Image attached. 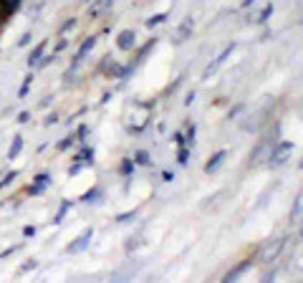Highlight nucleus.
<instances>
[{
    "label": "nucleus",
    "mask_w": 303,
    "mask_h": 283,
    "mask_svg": "<svg viewBox=\"0 0 303 283\" xmlns=\"http://www.w3.org/2000/svg\"><path fill=\"white\" fill-rule=\"evenodd\" d=\"M293 152H296V144H293V142H288V139L278 142L271 152H268V167H273V169H275V167H283L288 159L293 157Z\"/></svg>",
    "instance_id": "nucleus-1"
},
{
    "label": "nucleus",
    "mask_w": 303,
    "mask_h": 283,
    "mask_svg": "<svg viewBox=\"0 0 303 283\" xmlns=\"http://www.w3.org/2000/svg\"><path fill=\"white\" fill-rule=\"evenodd\" d=\"M91 238H93V228H86L68 248H66V253H71V255H76V253H84L86 248H89V243H91Z\"/></svg>",
    "instance_id": "nucleus-2"
},
{
    "label": "nucleus",
    "mask_w": 303,
    "mask_h": 283,
    "mask_svg": "<svg viewBox=\"0 0 303 283\" xmlns=\"http://www.w3.org/2000/svg\"><path fill=\"white\" fill-rule=\"evenodd\" d=\"M233 51H235V43H228V46L222 48V53H220V56H217V59H215V61H212L210 66L205 68V79H210V73H215V71H217V68H220L222 63L228 61V56H230Z\"/></svg>",
    "instance_id": "nucleus-3"
},
{
    "label": "nucleus",
    "mask_w": 303,
    "mask_h": 283,
    "mask_svg": "<svg viewBox=\"0 0 303 283\" xmlns=\"http://www.w3.org/2000/svg\"><path fill=\"white\" fill-rule=\"evenodd\" d=\"M286 246V240L280 238V240H275V243H268L266 248H263V253H260V260L263 263H273L275 258H278V253H280V248Z\"/></svg>",
    "instance_id": "nucleus-4"
},
{
    "label": "nucleus",
    "mask_w": 303,
    "mask_h": 283,
    "mask_svg": "<svg viewBox=\"0 0 303 283\" xmlns=\"http://www.w3.org/2000/svg\"><path fill=\"white\" fill-rule=\"evenodd\" d=\"M51 185V175H46V172H41V175H35L33 177V185L28 187L30 195H43V190Z\"/></svg>",
    "instance_id": "nucleus-5"
},
{
    "label": "nucleus",
    "mask_w": 303,
    "mask_h": 283,
    "mask_svg": "<svg viewBox=\"0 0 303 283\" xmlns=\"http://www.w3.org/2000/svg\"><path fill=\"white\" fill-rule=\"evenodd\" d=\"M93 46H96V38H93V35H91V38H86V41L79 46V51H76V56H73V68H76V66H79V63L84 61L91 51H93Z\"/></svg>",
    "instance_id": "nucleus-6"
},
{
    "label": "nucleus",
    "mask_w": 303,
    "mask_h": 283,
    "mask_svg": "<svg viewBox=\"0 0 303 283\" xmlns=\"http://www.w3.org/2000/svg\"><path fill=\"white\" fill-rule=\"evenodd\" d=\"M117 46H119V51H131V48L137 46V33L134 31H121L119 38H117Z\"/></svg>",
    "instance_id": "nucleus-7"
},
{
    "label": "nucleus",
    "mask_w": 303,
    "mask_h": 283,
    "mask_svg": "<svg viewBox=\"0 0 303 283\" xmlns=\"http://www.w3.org/2000/svg\"><path fill=\"white\" fill-rule=\"evenodd\" d=\"M225 159H228V152H225V149H220L217 155H212V157L207 159V164H205V172H207V175H215V172H217V169L225 164Z\"/></svg>",
    "instance_id": "nucleus-8"
},
{
    "label": "nucleus",
    "mask_w": 303,
    "mask_h": 283,
    "mask_svg": "<svg viewBox=\"0 0 303 283\" xmlns=\"http://www.w3.org/2000/svg\"><path fill=\"white\" fill-rule=\"evenodd\" d=\"M21 3H23V0H0V21L10 18V15L21 8Z\"/></svg>",
    "instance_id": "nucleus-9"
},
{
    "label": "nucleus",
    "mask_w": 303,
    "mask_h": 283,
    "mask_svg": "<svg viewBox=\"0 0 303 283\" xmlns=\"http://www.w3.org/2000/svg\"><path fill=\"white\" fill-rule=\"evenodd\" d=\"M250 266H253V260H240L235 268H230V271L225 273V281H228V283H230V281H238V278H240V276L245 273V271H248V268H250Z\"/></svg>",
    "instance_id": "nucleus-10"
},
{
    "label": "nucleus",
    "mask_w": 303,
    "mask_h": 283,
    "mask_svg": "<svg viewBox=\"0 0 303 283\" xmlns=\"http://www.w3.org/2000/svg\"><path fill=\"white\" fill-rule=\"evenodd\" d=\"M192 31H195V23H192V18H187L184 23H182L180 28H177V35H175V43H184L190 35H192Z\"/></svg>",
    "instance_id": "nucleus-11"
},
{
    "label": "nucleus",
    "mask_w": 303,
    "mask_h": 283,
    "mask_svg": "<svg viewBox=\"0 0 303 283\" xmlns=\"http://www.w3.org/2000/svg\"><path fill=\"white\" fill-rule=\"evenodd\" d=\"M46 48H48V43H46V41H41V43H38V46H35L33 51H30L28 66H35V63L41 61V59H43V53H46Z\"/></svg>",
    "instance_id": "nucleus-12"
},
{
    "label": "nucleus",
    "mask_w": 303,
    "mask_h": 283,
    "mask_svg": "<svg viewBox=\"0 0 303 283\" xmlns=\"http://www.w3.org/2000/svg\"><path fill=\"white\" fill-rule=\"evenodd\" d=\"M21 152H23V137H21V134H15V137H13V142H10V147H8V159H15Z\"/></svg>",
    "instance_id": "nucleus-13"
},
{
    "label": "nucleus",
    "mask_w": 303,
    "mask_h": 283,
    "mask_svg": "<svg viewBox=\"0 0 303 283\" xmlns=\"http://www.w3.org/2000/svg\"><path fill=\"white\" fill-rule=\"evenodd\" d=\"M114 5V0H91V15H99V13H104V10H109Z\"/></svg>",
    "instance_id": "nucleus-14"
},
{
    "label": "nucleus",
    "mask_w": 303,
    "mask_h": 283,
    "mask_svg": "<svg viewBox=\"0 0 303 283\" xmlns=\"http://www.w3.org/2000/svg\"><path fill=\"white\" fill-rule=\"evenodd\" d=\"M101 197H104V190H101V187H91L89 192H84V197H81V200H84V202H99Z\"/></svg>",
    "instance_id": "nucleus-15"
},
{
    "label": "nucleus",
    "mask_w": 303,
    "mask_h": 283,
    "mask_svg": "<svg viewBox=\"0 0 303 283\" xmlns=\"http://www.w3.org/2000/svg\"><path fill=\"white\" fill-rule=\"evenodd\" d=\"M73 159L81 162V164H93V149H91V147H84V149H81Z\"/></svg>",
    "instance_id": "nucleus-16"
},
{
    "label": "nucleus",
    "mask_w": 303,
    "mask_h": 283,
    "mask_svg": "<svg viewBox=\"0 0 303 283\" xmlns=\"http://www.w3.org/2000/svg\"><path fill=\"white\" fill-rule=\"evenodd\" d=\"M134 162H137V164H142V167H149V164H152V155L147 152V149H137V152H134Z\"/></svg>",
    "instance_id": "nucleus-17"
},
{
    "label": "nucleus",
    "mask_w": 303,
    "mask_h": 283,
    "mask_svg": "<svg viewBox=\"0 0 303 283\" xmlns=\"http://www.w3.org/2000/svg\"><path fill=\"white\" fill-rule=\"evenodd\" d=\"M68 210H71V200H63V202H61V207H59V213H56V218H53V225H61Z\"/></svg>",
    "instance_id": "nucleus-18"
},
{
    "label": "nucleus",
    "mask_w": 303,
    "mask_h": 283,
    "mask_svg": "<svg viewBox=\"0 0 303 283\" xmlns=\"http://www.w3.org/2000/svg\"><path fill=\"white\" fill-rule=\"evenodd\" d=\"M273 10H275V8H273V3H268V5H266V8H263L258 15H255V23H266V21H268V18L273 15Z\"/></svg>",
    "instance_id": "nucleus-19"
},
{
    "label": "nucleus",
    "mask_w": 303,
    "mask_h": 283,
    "mask_svg": "<svg viewBox=\"0 0 303 283\" xmlns=\"http://www.w3.org/2000/svg\"><path fill=\"white\" fill-rule=\"evenodd\" d=\"M18 177V169H10L8 175H3V180H0V190H5L8 185H13V180Z\"/></svg>",
    "instance_id": "nucleus-20"
},
{
    "label": "nucleus",
    "mask_w": 303,
    "mask_h": 283,
    "mask_svg": "<svg viewBox=\"0 0 303 283\" xmlns=\"http://www.w3.org/2000/svg\"><path fill=\"white\" fill-rule=\"evenodd\" d=\"M195 134H197V126L192 124L190 129H187V137H184V147H190V149L195 147Z\"/></svg>",
    "instance_id": "nucleus-21"
},
{
    "label": "nucleus",
    "mask_w": 303,
    "mask_h": 283,
    "mask_svg": "<svg viewBox=\"0 0 303 283\" xmlns=\"http://www.w3.org/2000/svg\"><path fill=\"white\" fill-rule=\"evenodd\" d=\"M164 21H167V13H157V15H152L149 21H147V28H154V26H159Z\"/></svg>",
    "instance_id": "nucleus-22"
},
{
    "label": "nucleus",
    "mask_w": 303,
    "mask_h": 283,
    "mask_svg": "<svg viewBox=\"0 0 303 283\" xmlns=\"http://www.w3.org/2000/svg\"><path fill=\"white\" fill-rule=\"evenodd\" d=\"M30 84H33V73H28V76L23 79V86H21V91H18V96H21V99H26V94H28V89H30Z\"/></svg>",
    "instance_id": "nucleus-23"
},
{
    "label": "nucleus",
    "mask_w": 303,
    "mask_h": 283,
    "mask_svg": "<svg viewBox=\"0 0 303 283\" xmlns=\"http://www.w3.org/2000/svg\"><path fill=\"white\" fill-rule=\"evenodd\" d=\"M177 162H180V164H187V162H190V147L182 144L180 152H177Z\"/></svg>",
    "instance_id": "nucleus-24"
},
{
    "label": "nucleus",
    "mask_w": 303,
    "mask_h": 283,
    "mask_svg": "<svg viewBox=\"0 0 303 283\" xmlns=\"http://www.w3.org/2000/svg\"><path fill=\"white\" fill-rule=\"evenodd\" d=\"M119 172L121 175H131V172H134V162H131V159H124L119 164Z\"/></svg>",
    "instance_id": "nucleus-25"
},
{
    "label": "nucleus",
    "mask_w": 303,
    "mask_h": 283,
    "mask_svg": "<svg viewBox=\"0 0 303 283\" xmlns=\"http://www.w3.org/2000/svg\"><path fill=\"white\" fill-rule=\"evenodd\" d=\"M73 137H76V139H81V142H84V139H86V137H89V126H86V124H81V126H79V129H76V134H73Z\"/></svg>",
    "instance_id": "nucleus-26"
},
{
    "label": "nucleus",
    "mask_w": 303,
    "mask_h": 283,
    "mask_svg": "<svg viewBox=\"0 0 303 283\" xmlns=\"http://www.w3.org/2000/svg\"><path fill=\"white\" fill-rule=\"evenodd\" d=\"M73 142H76V137H73V134H71V137H66V139H61V142H59V149H61V152H63V149H68Z\"/></svg>",
    "instance_id": "nucleus-27"
},
{
    "label": "nucleus",
    "mask_w": 303,
    "mask_h": 283,
    "mask_svg": "<svg viewBox=\"0 0 303 283\" xmlns=\"http://www.w3.org/2000/svg\"><path fill=\"white\" fill-rule=\"evenodd\" d=\"M291 218H293V220H298V218H301V195L296 197V205H293V213H291Z\"/></svg>",
    "instance_id": "nucleus-28"
},
{
    "label": "nucleus",
    "mask_w": 303,
    "mask_h": 283,
    "mask_svg": "<svg viewBox=\"0 0 303 283\" xmlns=\"http://www.w3.org/2000/svg\"><path fill=\"white\" fill-rule=\"evenodd\" d=\"M137 218V213L131 210V213H121V215H117V222H129V220H134Z\"/></svg>",
    "instance_id": "nucleus-29"
},
{
    "label": "nucleus",
    "mask_w": 303,
    "mask_h": 283,
    "mask_svg": "<svg viewBox=\"0 0 303 283\" xmlns=\"http://www.w3.org/2000/svg\"><path fill=\"white\" fill-rule=\"evenodd\" d=\"M73 28H76V18H71V21H66V23L61 26V35L68 33V31H73Z\"/></svg>",
    "instance_id": "nucleus-30"
},
{
    "label": "nucleus",
    "mask_w": 303,
    "mask_h": 283,
    "mask_svg": "<svg viewBox=\"0 0 303 283\" xmlns=\"http://www.w3.org/2000/svg\"><path fill=\"white\" fill-rule=\"evenodd\" d=\"M33 268H38V260H30V263H23V266H21V273H28V271H33Z\"/></svg>",
    "instance_id": "nucleus-31"
},
{
    "label": "nucleus",
    "mask_w": 303,
    "mask_h": 283,
    "mask_svg": "<svg viewBox=\"0 0 303 283\" xmlns=\"http://www.w3.org/2000/svg\"><path fill=\"white\" fill-rule=\"evenodd\" d=\"M73 162H76V159H73ZM81 167H84V164H81V162H76L73 167H68V175H71V177H76V175L81 172Z\"/></svg>",
    "instance_id": "nucleus-32"
},
{
    "label": "nucleus",
    "mask_w": 303,
    "mask_h": 283,
    "mask_svg": "<svg viewBox=\"0 0 303 283\" xmlns=\"http://www.w3.org/2000/svg\"><path fill=\"white\" fill-rule=\"evenodd\" d=\"M28 119H30L28 111H21V114H18V124H28Z\"/></svg>",
    "instance_id": "nucleus-33"
},
{
    "label": "nucleus",
    "mask_w": 303,
    "mask_h": 283,
    "mask_svg": "<svg viewBox=\"0 0 303 283\" xmlns=\"http://www.w3.org/2000/svg\"><path fill=\"white\" fill-rule=\"evenodd\" d=\"M23 235H26V238H33V235H35V228H33V225H26V228H23Z\"/></svg>",
    "instance_id": "nucleus-34"
},
{
    "label": "nucleus",
    "mask_w": 303,
    "mask_h": 283,
    "mask_svg": "<svg viewBox=\"0 0 303 283\" xmlns=\"http://www.w3.org/2000/svg\"><path fill=\"white\" fill-rule=\"evenodd\" d=\"M56 122H59V117H56V114H48V117H46V126L56 124Z\"/></svg>",
    "instance_id": "nucleus-35"
},
{
    "label": "nucleus",
    "mask_w": 303,
    "mask_h": 283,
    "mask_svg": "<svg viewBox=\"0 0 303 283\" xmlns=\"http://www.w3.org/2000/svg\"><path fill=\"white\" fill-rule=\"evenodd\" d=\"M28 43H30V33H26V35L18 41V46H28Z\"/></svg>",
    "instance_id": "nucleus-36"
},
{
    "label": "nucleus",
    "mask_w": 303,
    "mask_h": 283,
    "mask_svg": "<svg viewBox=\"0 0 303 283\" xmlns=\"http://www.w3.org/2000/svg\"><path fill=\"white\" fill-rule=\"evenodd\" d=\"M162 180H164V182H172V180H175V175H172V172H164V175H162Z\"/></svg>",
    "instance_id": "nucleus-37"
},
{
    "label": "nucleus",
    "mask_w": 303,
    "mask_h": 283,
    "mask_svg": "<svg viewBox=\"0 0 303 283\" xmlns=\"http://www.w3.org/2000/svg\"><path fill=\"white\" fill-rule=\"evenodd\" d=\"M175 142H177V144H184V134H180V131H177V134H175Z\"/></svg>",
    "instance_id": "nucleus-38"
},
{
    "label": "nucleus",
    "mask_w": 303,
    "mask_h": 283,
    "mask_svg": "<svg viewBox=\"0 0 303 283\" xmlns=\"http://www.w3.org/2000/svg\"><path fill=\"white\" fill-rule=\"evenodd\" d=\"M253 3H255V0H242V5H245V8H248V5H253Z\"/></svg>",
    "instance_id": "nucleus-39"
},
{
    "label": "nucleus",
    "mask_w": 303,
    "mask_h": 283,
    "mask_svg": "<svg viewBox=\"0 0 303 283\" xmlns=\"http://www.w3.org/2000/svg\"><path fill=\"white\" fill-rule=\"evenodd\" d=\"M86 3H91V0H86Z\"/></svg>",
    "instance_id": "nucleus-40"
}]
</instances>
